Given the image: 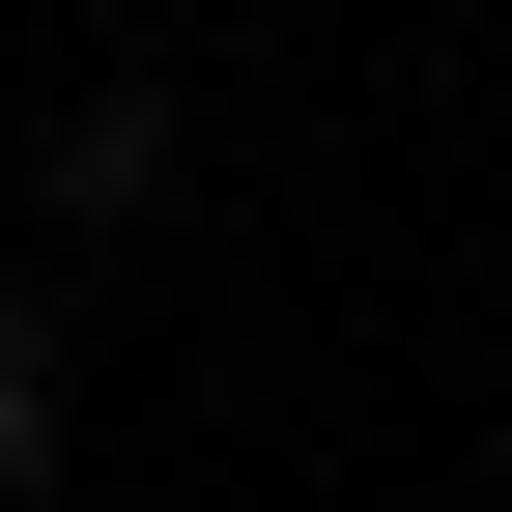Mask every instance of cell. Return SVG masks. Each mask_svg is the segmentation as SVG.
<instances>
[{
  "instance_id": "obj_1",
  "label": "cell",
  "mask_w": 512,
  "mask_h": 512,
  "mask_svg": "<svg viewBox=\"0 0 512 512\" xmlns=\"http://www.w3.org/2000/svg\"><path fill=\"white\" fill-rule=\"evenodd\" d=\"M29 200H57V228H143V200H171V86H86V114L29 143Z\"/></svg>"
},
{
  "instance_id": "obj_2",
  "label": "cell",
  "mask_w": 512,
  "mask_h": 512,
  "mask_svg": "<svg viewBox=\"0 0 512 512\" xmlns=\"http://www.w3.org/2000/svg\"><path fill=\"white\" fill-rule=\"evenodd\" d=\"M57 484V285H0V512Z\"/></svg>"
}]
</instances>
